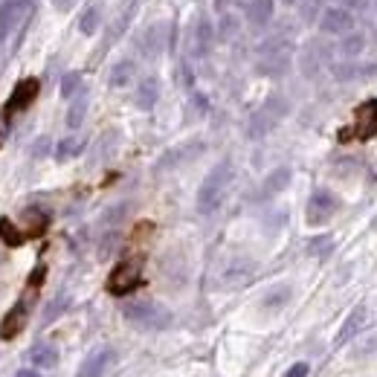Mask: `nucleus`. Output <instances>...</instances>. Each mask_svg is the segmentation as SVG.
<instances>
[{"label": "nucleus", "instance_id": "4", "mask_svg": "<svg viewBox=\"0 0 377 377\" xmlns=\"http://www.w3.org/2000/svg\"><path fill=\"white\" fill-rule=\"evenodd\" d=\"M377 134V99H369V102H363L357 108V114H354V125L351 128H345L340 134L343 143H348V139H371Z\"/></svg>", "mask_w": 377, "mask_h": 377}, {"label": "nucleus", "instance_id": "21", "mask_svg": "<svg viewBox=\"0 0 377 377\" xmlns=\"http://www.w3.org/2000/svg\"><path fill=\"white\" fill-rule=\"evenodd\" d=\"M253 261H238V264H232V267L223 273V285L227 287H235V285H244L253 278Z\"/></svg>", "mask_w": 377, "mask_h": 377}, {"label": "nucleus", "instance_id": "18", "mask_svg": "<svg viewBox=\"0 0 377 377\" xmlns=\"http://www.w3.org/2000/svg\"><path fill=\"white\" fill-rule=\"evenodd\" d=\"M290 177H293V172L287 169V165H282V169L270 172V174H267V180H264V186H261V194H264V198H273V194L285 192V189H287V183H290Z\"/></svg>", "mask_w": 377, "mask_h": 377}, {"label": "nucleus", "instance_id": "3", "mask_svg": "<svg viewBox=\"0 0 377 377\" xmlns=\"http://www.w3.org/2000/svg\"><path fill=\"white\" fill-rule=\"evenodd\" d=\"M139 285H143V261L139 258L119 261L108 276V293H114V296H128Z\"/></svg>", "mask_w": 377, "mask_h": 377}, {"label": "nucleus", "instance_id": "32", "mask_svg": "<svg viewBox=\"0 0 377 377\" xmlns=\"http://www.w3.org/2000/svg\"><path fill=\"white\" fill-rule=\"evenodd\" d=\"M12 15H15V6L6 3V6H0V41H3L9 35V23H12Z\"/></svg>", "mask_w": 377, "mask_h": 377}, {"label": "nucleus", "instance_id": "2", "mask_svg": "<svg viewBox=\"0 0 377 377\" xmlns=\"http://www.w3.org/2000/svg\"><path fill=\"white\" fill-rule=\"evenodd\" d=\"M125 319L136 328H148V331H163L172 325V311L165 305L154 302V299H139V302H128L122 308Z\"/></svg>", "mask_w": 377, "mask_h": 377}, {"label": "nucleus", "instance_id": "23", "mask_svg": "<svg viewBox=\"0 0 377 377\" xmlns=\"http://www.w3.org/2000/svg\"><path fill=\"white\" fill-rule=\"evenodd\" d=\"M238 32H241V18L232 15V12H221V21H218V35H221V41H232Z\"/></svg>", "mask_w": 377, "mask_h": 377}, {"label": "nucleus", "instance_id": "19", "mask_svg": "<svg viewBox=\"0 0 377 377\" xmlns=\"http://www.w3.org/2000/svg\"><path fill=\"white\" fill-rule=\"evenodd\" d=\"M134 73H136V64H134V61H128V59L116 61L114 67H110V73H108L110 88H125V85H131V81H134Z\"/></svg>", "mask_w": 377, "mask_h": 377}, {"label": "nucleus", "instance_id": "13", "mask_svg": "<svg viewBox=\"0 0 377 377\" xmlns=\"http://www.w3.org/2000/svg\"><path fill=\"white\" fill-rule=\"evenodd\" d=\"M366 35L363 32H357V30H351V32H345V35H340V44H337V52H340V59L343 61H357L363 52H366Z\"/></svg>", "mask_w": 377, "mask_h": 377}, {"label": "nucleus", "instance_id": "7", "mask_svg": "<svg viewBox=\"0 0 377 377\" xmlns=\"http://www.w3.org/2000/svg\"><path fill=\"white\" fill-rule=\"evenodd\" d=\"M354 26H357V18H354V12L348 6H328L323 15H319V32L334 35V38L351 32Z\"/></svg>", "mask_w": 377, "mask_h": 377}, {"label": "nucleus", "instance_id": "39", "mask_svg": "<svg viewBox=\"0 0 377 377\" xmlns=\"http://www.w3.org/2000/svg\"><path fill=\"white\" fill-rule=\"evenodd\" d=\"M345 3H360V0H345Z\"/></svg>", "mask_w": 377, "mask_h": 377}, {"label": "nucleus", "instance_id": "40", "mask_svg": "<svg viewBox=\"0 0 377 377\" xmlns=\"http://www.w3.org/2000/svg\"><path fill=\"white\" fill-rule=\"evenodd\" d=\"M374 9H377V0H374Z\"/></svg>", "mask_w": 377, "mask_h": 377}, {"label": "nucleus", "instance_id": "25", "mask_svg": "<svg viewBox=\"0 0 377 377\" xmlns=\"http://www.w3.org/2000/svg\"><path fill=\"white\" fill-rule=\"evenodd\" d=\"M81 151H85V139H81V136H67V139H61V143L55 145V157L70 160V157H79Z\"/></svg>", "mask_w": 377, "mask_h": 377}, {"label": "nucleus", "instance_id": "10", "mask_svg": "<svg viewBox=\"0 0 377 377\" xmlns=\"http://www.w3.org/2000/svg\"><path fill=\"white\" fill-rule=\"evenodd\" d=\"M331 76L348 85V81H369L377 79V64H357V61H337L331 67Z\"/></svg>", "mask_w": 377, "mask_h": 377}, {"label": "nucleus", "instance_id": "26", "mask_svg": "<svg viewBox=\"0 0 377 377\" xmlns=\"http://www.w3.org/2000/svg\"><path fill=\"white\" fill-rule=\"evenodd\" d=\"M163 30L165 26L157 23V26H151V30L145 32V38H143V50H145V55H151V59L163 50Z\"/></svg>", "mask_w": 377, "mask_h": 377}, {"label": "nucleus", "instance_id": "20", "mask_svg": "<svg viewBox=\"0 0 377 377\" xmlns=\"http://www.w3.org/2000/svg\"><path fill=\"white\" fill-rule=\"evenodd\" d=\"M273 18V0H249L247 3V21L253 26H264Z\"/></svg>", "mask_w": 377, "mask_h": 377}, {"label": "nucleus", "instance_id": "36", "mask_svg": "<svg viewBox=\"0 0 377 377\" xmlns=\"http://www.w3.org/2000/svg\"><path fill=\"white\" fill-rule=\"evenodd\" d=\"M73 3H76V0H52V6L59 12H70V9H73Z\"/></svg>", "mask_w": 377, "mask_h": 377}, {"label": "nucleus", "instance_id": "27", "mask_svg": "<svg viewBox=\"0 0 377 377\" xmlns=\"http://www.w3.org/2000/svg\"><path fill=\"white\" fill-rule=\"evenodd\" d=\"M99 23H102V12H99V6H90L85 15H81V21H79V30L85 32V35H96V30H99Z\"/></svg>", "mask_w": 377, "mask_h": 377}, {"label": "nucleus", "instance_id": "29", "mask_svg": "<svg viewBox=\"0 0 377 377\" xmlns=\"http://www.w3.org/2000/svg\"><path fill=\"white\" fill-rule=\"evenodd\" d=\"M85 114H88V96H79V99L70 105V114H67V125L70 128H79L85 122Z\"/></svg>", "mask_w": 377, "mask_h": 377}, {"label": "nucleus", "instance_id": "31", "mask_svg": "<svg viewBox=\"0 0 377 377\" xmlns=\"http://www.w3.org/2000/svg\"><path fill=\"white\" fill-rule=\"evenodd\" d=\"M79 88H81V76L79 73H70V76L61 79V96H64V99H70Z\"/></svg>", "mask_w": 377, "mask_h": 377}, {"label": "nucleus", "instance_id": "24", "mask_svg": "<svg viewBox=\"0 0 377 377\" xmlns=\"http://www.w3.org/2000/svg\"><path fill=\"white\" fill-rule=\"evenodd\" d=\"M0 241L6 247H21L26 241V232H21L9 218H0Z\"/></svg>", "mask_w": 377, "mask_h": 377}, {"label": "nucleus", "instance_id": "9", "mask_svg": "<svg viewBox=\"0 0 377 377\" xmlns=\"http://www.w3.org/2000/svg\"><path fill=\"white\" fill-rule=\"evenodd\" d=\"M38 90H41L38 79H23V81H18V88L12 90L9 102H6V108H3V116L9 119L12 114H18V110H26V108H30V105L35 102Z\"/></svg>", "mask_w": 377, "mask_h": 377}, {"label": "nucleus", "instance_id": "8", "mask_svg": "<svg viewBox=\"0 0 377 377\" xmlns=\"http://www.w3.org/2000/svg\"><path fill=\"white\" fill-rule=\"evenodd\" d=\"M264 50H270L264 55V61L258 64V70L264 76H282L287 64H290V47L285 41H270V44H264Z\"/></svg>", "mask_w": 377, "mask_h": 377}, {"label": "nucleus", "instance_id": "5", "mask_svg": "<svg viewBox=\"0 0 377 377\" xmlns=\"http://www.w3.org/2000/svg\"><path fill=\"white\" fill-rule=\"evenodd\" d=\"M337 209H340L337 194L328 192V189H316L311 194V201H308V212H305V218H308L311 227H323V223H328L334 215H337Z\"/></svg>", "mask_w": 377, "mask_h": 377}, {"label": "nucleus", "instance_id": "33", "mask_svg": "<svg viewBox=\"0 0 377 377\" xmlns=\"http://www.w3.org/2000/svg\"><path fill=\"white\" fill-rule=\"evenodd\" d=\"M67 308V296H59V302H52L50 308H47V316H44V323H52V316H59L61 311Z\"/></svg>", "mask_w": 377, "mask_h": 377}, {"label": "nucleus", "instance_id": "30", "mask_svg": "<svg viewBox=\"0 0 377 377\" xmlns=\"http://www.w3.org/2000/svg\"><path fill=\"white\" fill-rule=\"evenodd\" d=\"M212 35H215V30H212V23H209V18H201L198 21V50L201 52L209 50V44H212Z\"/></svg>", "mask_w": 377, "mask_h": 377}, {"label": "nucleus", "instance_id": "34", "mask_svg": "<svg viewBox=\"0 0 377 377\" xmlns=\"http://www.w3.org/2000/svg\"><path fill=\"white\" fill-rule=\"evenodd\" d=\"M308 371H311L308 363H293V366L285 371V377H308Z\"/></svg>", "mask_w": 377, "mask_h": 377}, {"label": "nucleus", "instance_id": "22", "mask_svg": "<svg viewBox=\"0 0 377 377\" xmlns=\"http://www.w3.org/2000/svg\"><path fill=\"white\" fill-rule=\"evenodd\" d=\"M203 151V143H189V145H183V148H174V151H169L163 160H160V169H169V165H177V163H183L186 157H194V154H201Z\"/></svg>", "mask_w": 377, "mask_h": 377}, {"label": "nucleus", "instance_id": "12", "mask_svg": "<svg viewBox=\"0 0 377 377\" xmlns=\"http://www.w3.org/2000/svg\"><path fill=\"white\" fill-rule=\"evenodd\" d=\"M110 357H114V351H110L108 345L102 348H96L93 354H88V360L81 363V369L76 371V377H102L110 366Z\"/></svg>", "mask_w": 377, "mask_h": 377}, {"label": "nucleus", "instance_id": "11", "mask_svg": "<svg viewBox=\"0 0 377 377\" xmlns=\"http://www.w3.org/2000/svg\"><path fill=\"white\" fill-rule=\"evenodd\" d=\"M26 319H30V305L21 299L15 308H12V311L3 316V323H0V340H15L18 334L23 331Z\"/></svg>", "mask_w": 377, "mask_h": 377}, {"label": "nucleus", "instance_id": "6", "mask_svg": "<svg viewBox=\"0 0 377 377\" xmlns=\"http://www.w3.org/2000/svg\"><path fill=\"white\" fill-rule=\"evenodd\" d=\"M285 114H287V105L282 99H270L261 110H256V114H253V119H249V128H247V136L249 139H258L264 134H270L273 125L282 119Z\"/></svg>", "mask_w": 377, "mask_h": 377}, {"label": "nucleus", "instance_id": "16", "mask_svg": "<svg viewBox=\"0 0 377 377\" xmlns=\"http://www.w3.org/2000/svg\"><path fill=\"white\" fill-rule=\"evenodd\" d=\"M157 99H160V81H157V79H143V81H139V88H136V93H134L136 108L151 110V108L157 105Z\"/></svg>", "mask_w": 377, "mask_h": 377}, {"label": "nucleus", "instance_id": "28", "mask_svg": "<svg viewBox=\"0 0 377 377\" xmlns=\"http://www.w3.org/2000/svg\"><path fill=\"white\" fill-rule=\"evenodd\" d=\"M308 253L316 256V258H325L334 253V238L331 235H316V238L308 241Z\"/></svg>", "mask_w": 377, "mask_h": 377}, {"label": "nucleus", "instance_id": "14", "mask_svg": "<svg viewBox=\"0 0 377 377\" xmlns=\"http://www.w3.org/2000/svg\"><path fill=\"white\" fill-rule=\"evenodd\" d=\"M363 323H366V305H357V308L345 316V323L340 325V331H337V337H334V345H345L348 340H354L357 337V331L363 328Z\"/></svg>", "mask_w": 377, "mask_h": 377}, {"label": "nucleus", "instance_id": "15", "mask_svg": "<svg viewBox=\"0 0 377 377\" xmlns=\"http://www.w3.org/2000/svg\"><path fill=\"white\" fill-rule=\"evenodd\" d=\"M26 360H30L35 369H47L50 371V369L59 366V348L50 345V343H35L30 348V354H26Z\"/></svg>", "mask_w": 377, "mask_h": 377}, {"label": "nucleus", "instance_id": "35", "mask_svg": "<svg viewBox=\"0 0 377 377\" xmlns=\"http://www.w3.org/2000/svg\"><path fill=\"white\" fill-rule=\"evenodd\" d=\"M44 273H47V267L41 264V267H35V273L30 276V287H38L41 282H44Z\"/></svg>", "mask_w": 377, "mask_h": 377}, {"label": "nucleus", "instance_id": "17", "mask_svg": "<svg viewBox=\"0 0 377 377\" xmlns=\"http://www.w3.org/2000/svg\"><path fill=\"white\" fill-rule=\"evenodd\" d=\"M290 299H293V287L290 285H276V287H270L267 293H264L261 308L264 311H282Z\"/></svg>", "mask_w": 377, "mask_h": 377}, {"label": "nucleus", "instance_id": "38", "mask_svg": "<svg viewBox=\"0 0 377 377\" xmlns=\"http://www.w3.org/2000/svg\"><path fill=\"white\" fill-rule=\"evenodd\" d=\"M282 3H287V6H296V3H302V0H282Z\"/></svg>", "mask_w": 377, "mask_h": 377}, {"label": "nucleus", "instance_id": "1", "mask_svg": "<svg viewBox=\"0 0 377 377\" xmlns=\"http://www.w3.org/2000/svg\"><path fill=\"white\" fill-rule=\"evenodd\" d=\"M232 183V163L230 160H221L212 172L203 177V183L198 189V212L201 215H209L215 212L218 203L223 201V192Z\"/></svg>", "mask_w": 377, "mask_h": 377}, {"label": "nucleus", "instance_id": "37", "mask_svg": "<svg viewBox=\"0 0 377 377\" xmlns=\"http://www.w3.org/2000/svg\"><path fill=\"white\" fill-rule=\"evenodd\" d=\"M15 377H44V374H41V371H35V369H21Z\"/></svg>", "mask_w": 377, "mask_h": 377}]
</instances>
